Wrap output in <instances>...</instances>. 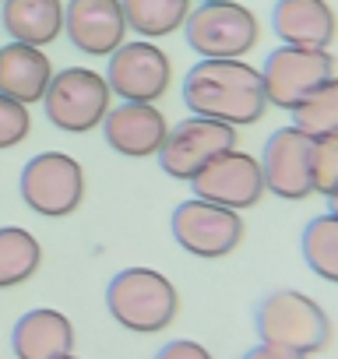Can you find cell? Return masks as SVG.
Here are the masks:
<instances>
[{
    "instance_id": "obj_1",
    "label": "cell",
    "mask_w": 338,
    "mask_h": 359,
    "mask_svg": "<svg viewBox=\"0 0 338 359\" xmlns=\"http://www.w3.org/2000/svg\"><path fill=\"white\" fill-rule=\"evenodd\" d=\"M184 102L194 116L229 127H250L268 109L261 71L247 60H198L184 78Z\"/></svg>"
},
{
    "instance_id": "obj_2",
    "label": "cell",
    "mask_w": 338,
    "mask_h": 359,
    "mask_svg": "<svg viewBox=\"0 0 338 359\" xmlns=\"http://www.w3.org/2000/svg\"><path fill=\"white\" fill-rule=\"evenodd\" d=\"M109 317L134 334H158L180 313V292L155 268H123L106 285Z\"/></svg>"
},
{
    "instance_id": "obj_3",
    "label": "cell",
    "mask_w": 338,
    "mask_h": 359,
    "mask_svg": "<svg viewBox=\"0 0 338 359\" xmlns=\"http://www.w3.org/2000/svg\"><path fill=\"white\" fill-rule=\"evenodd\" d=\"M254 327L264 345H278L299 355H317L331 345V320L317 299L299 289H275L254 310Z\"/></svg>"
},
{
    "instance_id": "obj_4",
    "label": "cell",
    "mask_w": 338,
    "mask_h": 359,
    "mask_svg": "<svg viewBox=\"0 0 338 359\" xmlns=\"http://www.w3.org/2000/svg\"><path fill=\"white\" fill-rule=\"evenodd\" d=\"M184 36L201 60H240L261 43V22L240 0H212L191 8Z\"/></svg>"
},
{
    "instance_id": "obj_5",
    "label": "cell",
    "mask_w": 338,
    "mask_h": 359,
    "mask_svg": "<svg viewBox=\"0 0 338 359\" xmlns=\"http://www.w3.org/2000/svg\"><path fill=\"white\" fill-rule=\"evenodd\" d=\"M113 106V92L106 85V74L92 67H64L53 74L43 109L57 130L67 134H88L102 127L106 113Z\"/></svg>"
},
{
    "instance_id": "obj_6",
    "label": "cell",
    "mask_w": 338,
    "mask_h": 359,
    "mask_svg": "<svg viewBox=\"0 0 338 359\" xmlns=\"http://www.w3.org/2000/svg\"><path fill=\"white\" fill-rule=\"evenodd\" d=\"M22 201L46 219H67L85 201V169L67 151H39L22 169Z\"/></svg>"
},
{
    "instance_id": "obj_7",
    "label": "cell",
    "mask_w": 338,
    "mask_h": 359,
    "mask_svg": "<svg viewBox=\"0 0 338 359\" xmlns=\"http://www.w3.org/2000/svg\"><path fill=\"white\" fill-rule=\"evenodd\" d=\"M173 240L201 261H215V257H229L240 243H243V219L233 208L191 198L184 205H177L173 212Z\"/></svg>"
},
{
    "instance_id": "obj_8",
    "label": "cell",
    "mask_w": 338,
    "mask_h": 359,
    "mask_svg": "<svg viewBox=\"0 0 338 359\" xmlns=\"http://www.w3.org/2000/svg\"><path fill=\"white\" fill-rule=\"evenodd\" d=\"M236 148V127L208 120V116H187L177 127H169L162 148H158V165L173 180H191L222 151Z\"/></svg>"
},
{
    "instance_id": "obj_9",
    "label": "cell",
    "mask_w": 338,
    "mask_h": 359,
    "mask_svg": "<svg viewBox=\"0 0 338 359\" xmlns=\"http://www.w3.org/2000/svg\"><path fill=\"white\" fill-rule=\"evenodd\" d=\"M334 74V57L327 50H306V46H278L268 53L261 67L268 106L296 109L313 88H320Z\"/></svg>"
},
{
    "instance_id": "obj_10",
    "label": "cell",
    "mask_w": 338,
    "mask_h": 359,
    "mask_svg": "<svg viewBox=\"0 0 338 359\" xmlns=\"http://www.w3.org/2000/svg\"><path fill=\"white\" fill-rule=\"evenodd\" d=\"M106 85L123 102H158L173 85V60L151 39L123 43L109 53Z\"/></svg>"
},
{
    "instance_id": "obj_11",
    "label": "cell",
    "mask_w": 338,
    "mask_h": 359,
    "mask_svg": "<svg viewBox=\"0 0 338 359\" xmlns=\"http://www.w3.org/2000/svg\"><path fill=\"white\" fill-rule=\"evenodd\" d=\"M194 198L233 208V212H247L254 205H261L264 191V172H261V158H254L250 151L229 148L219 158H212L194 180Z\"/></svg>"
},
{
    "instance_id": "obj_12",
    "label": "cell",
    "mask_w": 338,
    "mask_h": 359,
    "mask_svg": "<svg viewBox=\"0 0 338 359\" xmlns=\"http://www.w3.org/2000/svg\"><path fill=\"white\" fill-rule=\"evenodd\" d=\"M264 191L282 201H306L313 194V137L299 127H278L261 155Z\"/></svg>"
},
{
    "instance_id": "obj_13",
    "label": "cell",
    "mask_w": 338,
    "mask_h": 359,
    "mask_svg": "<svg viewBox=\"0 0 338 359\" xmlns=\"http://www.w3.org/2000/svg\"><path fill=\"white\" fill-rule=\"evenodd\" d=\"M127 18L120 0H67L64 36L85 57H109L127 43Z\"/></svg>"
},
{
    "instance_id": "obj_14",
    "label": "cell",
    "mask_w": 338,
    "mask_h": 359,
    "mask_svg": "<svg viewBox=\"0 0 338 359\" xmlns=\"http://www.w3.org/2000/svg\"><path fill=\"white\" fill-rule=\"evenodd\" d=\"M102 134L113 151L127 158H151L158 155L169 134V123L155 102H120V106H109L102 120Z\"/></svg>"
},
{
    "instance_id": "obj_15",
    "label": "cell",
    "mask_w": 338,
    "mask_h": 359,
    "mask_svg": "<svg viewBox=\"0 0 338 359\" xmlns=\"http://www.w3.org/2000/svg\"><path fill=\"white\" fill-rule=\"evenodd\" d=\"M271 29L282 46L327 50L338 36V18L327 0H275Z\"/></svg>"
},
{
    "instance_id": "obj_16",
    "label": "cell",
    "mask_w": 338,
    "mask_h": 359,
    "mask_svg": "<svg viewBox=\"0 0 338 359\" xmlns=\"http://www.w3.org/2000/svg\"><path fill=\"white\" fill-rule=\"evenodd\" d=\"M11 348L18 359H67L74 355V324L60 310L36 306L18 317L11 331Z\"/></svg>"
},
{
    "instance_id": "obj_17",
    "label": "cell",
    "mask_w": 338,
    "mask_h": 359,
    "mask_svg": "<svg viewBox=\"0 0 338 359\" xmlns=\"http://www.w3.org/2000/svg\"><path fill=\"white\" fill-rule=\"evenodd\" d=\"M53 81V64L39 46L29 43H8L0 46V92L32 106L46 99V88Z\"/></svg>"
},
{
    "instance_id": "obj_18",
    "label": "cell",
    "mask_w": 338,
    "mask_h": 359,
    "mask_svg": "<svg viewBox=\"0 0 338 359\" xmlns=\"http://www.w3.org/2000/svg\"><path fill=\"white\" fill-rule=\"evenodd\" d=\"M0 18L15 43L43 50L64 36V0H4Z\"/></svg>"
},
{
    "instance_id": "obj_19",
    "label": "cell",
    "mask_w": 338,
    "mask_h": 359,
    "mask_svg": "<svg viewBox=\"0 0 338 359\" xmlns=\"http://www.w3.org/2000/svg\"><path fill=\"white\" fill-rule=\"evenodd\" d=\"M127 29L141 39H165L184 29L191 15V0H120Z\"/></svg>"
},
{
    "instance_id": "obj_20",
    "label": "cell",
    "mask_w": 338,
    "mask_h": 359,
    "mask_svg": "<svg viewBox=\"0 0 338 359\" xmlns=\"http://www.w3.org/2000/svg\"><path fill=\"white\" fill-rule=\"evenodd\" d=\"M43 264L39 240L22 226H0V289L29 282Z\"/></svg>"
},
{
    "instance_id": "obj_21",
    "label": "cell",
    "mask_w": 338,
    "mask_h": 359,
    "mask_svg": "<svg viewBox=\"0 0 338 359\" xmlns=\"http://www.w3.org/2000/svg\"><path fill=\"white\" fill-rule=\"evenodd\" d=\"M299 247H303L306 268H310L317 278L338 285V215L324 212V215L310 219L306 229H303Z\"/></svg>"
},
{
    "instance_id": "obj_22",
    "label": "cell",
    "mask_w": 338,
    "mask_h": 359,
    "mask_svg": "<svg viewBox=\"0 0 338 359\" xmlns=\"http://www.w3.org/2000/svg\"><path fill=\"white\" fill-rule=\"evenodd\" d=\"M292 127H299L310 137H324L338 130V74H331L292 109Z\"/></svg>"
},
{
    "instance_id": "obj_23",
    "label": "cell",
    "mask_w": 338,
    "mask_h": 359,
    "mask_svg": "<svg viewBox=\"0 0 338 359\" xmlns=\"http://www.w3.org/2000/svg\"><path fill=\"white\" fill-rule=\"evenodd\" d=\"M338 191V130L313 137V194Z\"/></svg>"
},
{
    "instance_id": "obj_24",
    "label": "cell",
    "mask_w": 338,
    "mask_h": 359,
    "mask_svg": "<svg viewBox=\"0 0 338 359\" xmlns=\"http://www.w3.org/2000/svg\"><path fill=\"white\" fill-rule=\"evenodd\" d=\"M29 134H32V113H29V106L0 92V151L22 144Z\"/></svg>"
},
{
    "instance_id": "obj_25",
    "label": "cell",
    "mask_w": 338,
    "mask_h": 359,
    "mask_svg": "<svg viewBox=\"0 0 338 359\" xmlns=\"http://www.w3.org/2000/svg\"><path fill=\"white\" fill-rule=\"evenodd\" d=\"M155 359H215L201 341H191V338H177V341H165Z\"/></svg>"
},
{
    "instance_id": "obj_26",
    "label": "cell",
    "mask_w": 338,
    "mask_h": 359,
    "mask_svg": "<svg viewBox=\"0 0 338 359\" xmlns=\"http://www.w3.org/2000/svg\"><path fill=\"white\" fill-rule=\"evenodd\" d=\"M243 359H310V355H299V352H289V348H278V345H264V341H257L254 348L243 352Z\"/></svg>"
},
{
    "instance_id": "obj_27",
    "label": "cell",
    "mask_w": 338,
    "mask_h": 359,
    "mask_svg": "<svg viewBox=\"0 0 338 359\" xmlns=\"http://www.w3.org/2000/svg\"><path fill=\"white\" fill-rule=\"evenodd\" d=\"M327 212H331V215H338V191H334V194H327Z\"/></svg>"
},
{
    "instance_id": "obj_28",
    "label": "cell",
    "mask_w": 338,
    "mask_h": 359,
    "mask_svg": "<svg viewBox=\"0 0 338 359\" xmlns=\"http://www.w3.org/2000/svg\"><path fill=\"white\" fill-rule=\"evenodd\" d=\"M201 4H212V0H201Z\"/></svg>"
},
{
    "instance_id": "obj_29",
    "label": "cell",
    "mask_w": 338,
    "mask_h": 359,
    "mask_svg": "<svg viewBox=\"0 0 338 359\" xmlns=\"http://www.w3.org/2000/svg\"><path fill=\"white\" fill-rule=\"evenodd\" d=\"M67 359H78V355H67Z\"/></svg>"
},
{
    "instance_id": "obj_30",
    "label": "cell",
    "mask_w": 338,
    "mask_h": 359,
    "mask_svg": "<svg viewBox=\"0 0 338 359\" xmlns=\"http://www.w3.org/2000/svg\"><path fill=\"white\" fill-rule=\"evenodd\" d=\"M0 4H4V0H0Z\"/></svg>"
}]
</instances>
